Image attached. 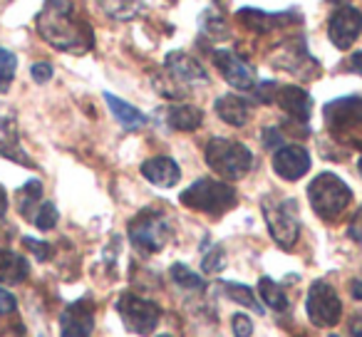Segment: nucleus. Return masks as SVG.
<instances>
[{"label": "nucleus", "instance_id": "nucleus-39", "mask_svg": "<svg viewBox=\"0 0 362 337\" xmlns=\"http://www.w3.org/2000/svg\"><path fill=\"white\" fill-rule=\"evenodd\" d=\"M350 233H352V236H355V238H362V208H360V213H357L355 223H352Z\"/></svg>", "mask_w": 362, "mask_h": 337}, {"label": "nucleus", "instance_id": "nucleus-20", "mask_svg": "<svg viewBox=\"0 0 362 337\" xmlns=\"http://www.w3.org/2000/svg\"><path fill=\"white\" fill-rule=\"evenodd\" d=\"M105 102L110 105L112 114H115V119L119 122L122 126H124L127 131H134V129H141V126L146 124V114H141L136 107L127 105L124 100H119V97L110 95V92H105Z\"/></svg>", "mask_w": 362, "mask_h": 337}, {"label": "nucleus", "instance_id": "nucleus-27", "mask_svg": "<svg viewBox=\"0 0 362 337\" xmlns=\"http://www.w3.org/2000/svg\"><path fill=\"white\" fill-rule=\"evenodd\" d=\"M171 280H174L176 285L187 288V290H202V288H204L202 276H197V273H194L192 268L181 266V263L171 266Z\"/></svg>", "mask_w": 362, "mask_h": 337}, {"label": "nucleus", "instance_id": "nucleus-22", "mask_svg": "<svg viewBox=\"0 0 362 337\" xmlns=\"http://www.w3.org/2000/svg\"><path fill=\"white\" fill-rule=\"evenodd\" d=\"M166 122H169V126H174L179 131H194L202 126L204 114L202 110H197L192 105H176L166 112Z\"/></svg>", "mask_w": 362, "mask_h": 337}, {"label": "nucleus", "instance_id": "nucleus-25", "mask_svg": "<svg viewBox=\"0 0 362 337\" xmlns=\"http://www.w3.org/2000/svg\"><path fill=\"white\" fill-rule=\"evenodd\" d=\"M102 8L117 20H129L141 11V0H102Z\"/></svg>", "mask_w": 362, "mask_h": 337}, {"label": "nucleus", "instance_id": "nucleus-24", "mask_svg": "<svg viewBox=\"0 0 362 337\" xmlns=\"http://www.w3.org/2000/svg\"><path fill=\"white\" fill-rule=\"evenodd\" d=\"M258 290H261V297L268 307H273V310H286L288 307V295L283 292V288L278 285L276 280H271V278H261Z\"/></svg>", "mask_w": 362, "mask_h": 337}, {"label": "nucleus", "instance_id": "nucleus-32", "mask_svg": "<svg viewBox=\"0 0 362 337\" xmlns=\"http://www.w3.org/2000/svg\"><path fill=\"white\" fill-rule=\"evenodd\" d=\"M231 327H233V335L236 337H251L253 335V322L248 320L246 315H233V320H231Z\"/></svg>", "mask_w": 362, "mask_h": 337}, {"label": "nucleus", "instance_id": "nucleus-29", "mask_svg": "<svg viewBox=\"0 0 362 337\" xmlns=\"http://www.w3.org/2000/svg\"><path fill=\"white\" fill-rule=\"evenodd\" d=\"M33 223H35L40 231H52L57 226V208L52 201H42L37 206L35 216H33Z\"/></svg>", "mask_w": 362, "mask_h": 337}, {"label": "nucleus", "instance_id": "nucleus-9", "mask_svg": "<svg viewBox=\"0 0 362 337\" xmlns=\"http://www.w3.org/2000/svg\"><path fill=\"white\" fill-rule=\"evenodd\" d=\"M305 310H308V317H310L313 325L332 327L340 322L342 302H340V297H337L335 288L327 285L325 280H317V283H313L310 290H308Z\"/></svg>", "mask_w": 362, "mask_h": 337}, {"label": "nucleus", "instance_id": "nucleus-16", "mask_svg": "<svg viewBox=\"0 0 362 337\" xmlns=\"http://www.w3.org/2000/svg\"><path fill=\"white\" fill-rule=\"evenodd\" d=\"M276 95H278V105L283 107V112L291 114L296 122H303V124H305L308 117H310V107H313L310 95H308L305 90H300V87H293V85L278 87Z\"/></svg>", "mask_w": 362, "mask_h": 337}, {"label": "nucleus", "instance_id": "nucleus-10", "mask_svg": "<svg viewBox=\"0 0 362 337\" xmlns=\"http://www.w3.org/2000/svg\"><path fill=\"white\" fill-rule=\"evenodd\" d=\"M95 330V302L90 297L70 302L60 315V337H90Z\"/></svg>", "mask_w": 362, "mask_h": 337}, {"label": "nucleus", "instance_id": "nucleus-33", "mask_svg": "<svg viewBox=\"0 0 362 337\" xmlns=\"http://www.w3.org/2000/svg\"><path fill=\"white\" fill-rule=\"evenodd\" d=\"M30 75L37 85H45V82H50V77H52V65L50 62H35V65L30 67Z\"/></svg>", "mask_w": 362, "mask_h": 337}, {"label": "nucleus", "instance_id": "nucleus-26", "mask_svg": "<svg viewBox=\"0 0 362 337\" xmlns=\"http://www.w3.org/2000/svg\"><path fill=\"white\" fill-rule=\"evenodd\" d=\"M18 70V57L8 47H0V95L11 90V82Z\"/></svg>", "mask_w": 362, "mask_h": 337}, {"label": "nucleus", "instance_id": "nucleus-8", "mask_svg": "<svg viewBox=\"0 0 362 337\" xmlns=\"http://www.w3.org/2000/svg\"><path fill=\"white\" fill-rule=\"evenodd\" d=\"M169 236H171L169 221L156 211H144L141 216H136L129 223L132 243L146 253H159L169 243Z\"/></svg>", "mask_w": 362, "mask_h": 337}, {"label": "nucleus", "instance_id": "nucleus-44", "mask_svg": "<svg viewBox=\"0 0 362 337\" xmlns=\"http://www.w3.org/2000/svg\"><path fill=\"white\" fill-rule=\"evenodd\" d=\"M330 337H337V335H330Z\"/></svg>", "mask_w": 362, "mask_h": 337}, {"label": "nucleus", "instance_id": "nucleus-37", "mask_svg": "<svg viewBox=\"0 0 362 337\" xmlns=\"http://www.w3.org/2000/svg\"><path fill=\"white\" fill-rule=\"evenodd\" d=\"M350 290H352V297H355V300H362V276L352 280Z\"/></svg>", "mask_w": 362, "mask_h": 337}, {"label": "nucleus", "instance_id": "nucleus-38", "mask_svg": "<svg viewBox=\"0 0 362 337\" xmlns=\"http://www.w3.org/2000/svg\"><path fill=\"white\" fill-rule=\"evenodd\" d=\"M350 70H355L357 75H362V52H355L350 57Z\"/></svg>", "mask_w": 362, "mask_h": 337}, {"label": "nucleus", "instance_id": "nucleus-23", "mask_svg": "<svg viewBox=\"0 0 362 337\" xmlns=\"http://www.w3.org/2000/svg\"><path fill=\"white\" fill-rule=\"evenodd\" d=\"M40 196H42V184L37 182V179H33V182H28L25 187L18 191V208H21V213L25 218H30L33 221V216H35V211H37V206H40Z\"/></svg>", "mask_w": 362, "mask_h": 337}, {"label": "nucleus", "instance_id": "nucleus-40", "mask_svg": "<svg viewBox=\"0 0 362 337\" xmlns=\"http://www.w3.org/2000/svg\"><path fill=\"white\" fill-rule=\"evenodd\" d=\"M8 211V191L3 189V184H0V218L6 216Z\"/></svg>", "mask_w": 362, "mask_h": 337}, {"label": "nucleus", "instance_id": "nucleus-15", "mask_svg": "<svg viewBox=\"0 0 362 337\" xmlns=\"http://www.w3.org/2000/svg\"><path fill=\"white\" fill-rule=\"evenodd\" d=\"M141 174H144L146 182H151L154 187H174L181 179L179 166H176L174 159L169 156H154V159H146L141 164Z\"/></svg>", "mask_w": 362, "mask_h": 337}, {"label": "nucleus", "instance_id": "nucleus-4", "mask_svg": "<svg viewBox=\"0 0 362 337\" xmlns=\"http://www.w3.org/2000/svg\"><path fill=\"white\" fill-rule=\"evenodd\" d=\"M206 164L223 179H243L253 166V154L231 139H211L206 144Z\"/></svg>", "mask_w": 362, "mask_h": 337}, {"label": "nucleus", "instance_id": "nucleus-14", "mask_svg": "<svg viewBox=\"0 0 362 337\" xmlns=\"http://www.w3.org/2000/svg\"><path fill=\"white\" fill-rule=\"evenodd\" d=\"M0 156L16 161L23 166H33L30 156L25 154V149L21 146V134H18L16 117L8 112H0Z\"/></svg>", "mask_w": 362, "mask_h": 337}, {"label": "nucleus", "instance_id": "nucleus-34", "mask_svg": "<svg viewBox=\"0 0 362 337\" xmlns=\"http://www.w3.org/2000/svg\"><path fill=\"white\" fill-rule=\"evenodd\" d=\"M18 310V300L13 292H8L6 288L0 285V315H11V312Z\"/></svg>", "mask_w": 362, "mask_h": 337}, {"label": "nucleus", "instance_id": "nucleus-30", "mask_svg": "<svg viewBox=\"0 0 362 337\" xmlns=\"http://www.w3.org/2000/svg\"><path fill=\"white\" fill-rule=\"evenodd\" d=\"M223 266H226V253H223L221 246H214L211 251L204 256V261H202L204 273H218Z\"/></svg>", "mask_w": 362, "mask_h": 337}, {"label": "nucleus", "instance_id": "nucleus-19", "mask_svg": "<svg viewBox=\"0 0 362 337\" xmlns=\"http://www.w3.org/2000/svg\"><path fill=\"white\" fill-rule=\"evenodd\" d=\"M216 114L221 117L226 124L243 126L248 119H251V105L236 95H226L216 102Z\"/></svg>", "mask_w": 362, "mask_h": 337}, {"label": "nucleus", "instance_id": "nucleus-2", "mask_svg": "<svg viewBox=\"0 0 362 337\" xmlns=\"http://www.w3.org/2000/svg\"><path fill=\"white\" fill-rule=\"evenodd\" d=\"M308 199H310L313 211L325 221H335L352 201V191L340 177L335 174H320L308 187Z\"/></svg>", "mask_w": 362, "mask_h": 337}, {"label": "nucleus", "instance_id": "nucleus-18", "mask_svg": "<svg viewBox=\"0 0 362 337\" xmlns=\"http://www.w3.org/2000/svg\"><path fill=\"white\" fill-rule=\"evenodd\" d=\"M164 65L181 82H209L206 70L194 57H189L187 52H169Z\"/></svg>", "mask_w": 362, "mask_h": 337}, {"label": "nucleus", "instance_id": "nucleus-42", "mask_svg": "<svg viewBox=\"0 0 362 337\" xmlns=\"http://www.w3.org/2000/svg\"><path fill=\"white\" fill-rule=\"evenodd\" d=\"M360 174H362V159H360Z\"/></svg>", "mask_w": 362, "mask_h": 337}, {"label": "nucleus", "instance_id": "nucleus-41", "mask_svg": "<svg viewBox=\"0 0 362 337\" xmlns=\"http://www.w3.org/2000/svg\"><path fill=\"white\" fill-rule=\"evenodd\" d=\"M330 3H347V0H330Z\"/></svg>", "mask_w": 362, "mask_h": 337}, {"label": "nucleus", "instance_id": "nucleus-1", "mask_svg": "<svg viewBox=\"0 0 362 337\" xmlns=\"http://www.w3.org/2000/svg\"><path fill=\"white\" fill-rule=\"evenodd\" d=\"M37 32L55 50L82 55L92 50V30L87 23L75 16L72 0H45L42 11L35 18Z\"/></svg>", "mask_w": 362, "mask_h": 337}, {"label": "nucleus", "instance_id": "nucleus-7", "mask_svg": "<svg viewBox=\"0 0 362 337\" xmlns=\"http://www.w3.org/2000/svg\"><path fill=\"white\" fill-rule=\"evenodd\" d=\"M117 312H119L127 330L134 332V335H149V332L156 330V325L161 320L159 305L134 295V292H124L117 300Z\"/></svg>", "mask_w": 362, "mask_h": 337}, {"label": "nucleus", "instance_id": "nucleus-11", "mask_svg": "<svg viewBox=\"0 0 362 337\" xmlns=\"http://www.w3.org/2000/svg\"><path fill=\"white\" fill-rule=\"evenodd\" d=\"M360 30H362V16L360 11H355L350 6L337 8L330 18V25H327V35H330L332 45L340 47V50L350 47L357 40Z\"/></svg>", "mask_w": 362, "mask_h": 337}, {"label": "nucleus", "instance_id": "nucleus-35", "mask_svg": "<svg viewBox=\"0 0 362 337\" xmlns=\"http://www.w3.org/2000/svg\"><path fill=\"white\" fill-rule=\"evenodd\" d=\"M350 332L352 337H362V310L350 317Z\"/></svg>", "mask_w": 362, "mask_h": 337}, {"label": "nucleus", "instance_id": "nucleus-13", "mask_svg": "<svg viewBox=\"0 0 362 337\" xmlns=\"http://www.w3.org/2000/svg\"><path fill=\"white\" fill-rule=\"evenodd\" d=\"M273 169L286 182H298L310 169V154L303 146H281L273 156Z\"/></svg>", "mask_w": 362, "mask_h": 337}, {"label": "nucleus", "instance_id": "nucleus-6", "mask_svg": "<svg viewBox=\"0 0 362 337\" xmlns=\"http://www.w3.org/2000/svg\"><path fill=\"white\" fill-rule=\"evenodd\" d=\"M263 216H266L271 236L278 246H296L298 233H300V221H298V206L293 199H286V201H263Z\"/></svg>", "mask_w": 362, "mask_h": 337}, {"label": "nucleus", "instance_id": "nucleus-5", "mask_svg": "<svg viewBox=\"0 0 362 337\" xmlns=\"http://www.w3.org/2000/svg\"><path fill=\"white\" fill-rule=\"evenodd\" d=\"M325 124L332 136L350 144L362 141V100L360 97H342L325 107Z\"/></svg>", "mask_w": 362, "mask_h": 337}, {"label": "nucleus", "instance_id": "nucleus-31", "mask_svg": "<svg viewBox=\"0 0 362 337\" xmlns=\"http://www.w3.org/2000/svg\"><path fill=\"white\" fill-rule=\"evenodd\" d=\"M23 243H25V248L37 258V261H47V258L52 256V246H50V243L37 241V238H30V236L23 238Z\"/></svg>", "mask_w": 362, "mask_h": 337}, {"label": "nucleus", "instance_id": "nucleus-3", "mask_svg": "<svg viewBox=\"0 0 362 337\" xmlns=\"http://www.w3.org/2000/svg\"><path fill=\"white\" fill-rule=\"evenodd\" d=\"M181 203L187 208L211 216H221L228 208L236 206V191L226 182H214V179H199L197 184L181 194Z\"/></svg>", "mask_w": 362, "mask_h": 337}, {"label": "nucleus", "instance_id": "nucleus-43", "mask_svg": "<svg viewBox=\"0 0 362 337\" xmlns=\"http://www.w3.org/2000/svg\"><path fill=\"white\" fill-rule=\"evenodd\" d=\"M159 337H171V335H159Z\"/></svg>", "mask_w": 362, "mask_h": 337}, {"label": "nucleus", "instance_id": "nucleus-12", "mask_svg": "<svg viewBox=\"0 0 362 337\" xmlns=\"http://www.w3.org/2000/svg\"><path fill=\"white\" fill-rule=\"evenodd\" d=\"M214 62H216L223 80L231 87H236V90H253V87H256V75H253V70L243 60H238L233 52H228V50L214 52Z\"/></svg>", "mask_w": 362, "mask_h": 337}, {"label": "nucleus", "instance_id": "nucleus-28", "mask_svg": "<svg viewBox=\"0 0 362 337\" xmlns=\"http://www.w3.org/2000/svg\"><path fill=\"white\" fill-rule=\"evenodd\" d=\"M223 290H226V295L231 297V300H236L238 305H246L256 312L261 310V305H258V300L253 297V290L248 285H241V283H223Z\"/></svg>", "mask_w": 362, "mask_h": 337}, {"label": "nucleus", "instance_id": "nucleus-36", "mask_svg": "<svg viewBox=\"0 0 362 337\" xmlns=\"http://www.w3.org/2000/svg\"><path fill=\"white\" fill-rule=\"evenodd\" d=\"M278 141H283V139H281V134H278L276 129H268V131H263V144H266V146H276Z\"/></svg>", "mask_w": 362, "mask_h": 337}, {"label": "nucleus", "instance_id": "nucleus-17", "mask_svg": "<svg viewBox=\"0 0 362 337\" xmlns=\"http://www.w3.org/2000/svg\"><path fill=\"white\" fill-rule=\"evenodd\" d=\"M30 276V263L25 256L11 251V248H0V283L6 285H21Z\"/></svg>", "mask_w": 362, "mask_h": 337}, {"label": "nucleus", "instance_id": "nucleus-21", "mask_svg": "<svg viewBox=\"0 0 362 337\" xmlns=\"http://www.w3.org/2000/svg\"><path fill=\"white\" fill-rule=\"evenodd\" d=\"M238 20L253 32H271L276 28H283L288 23L286 13H261V11H241L238 13Z\"/></svg>", "mask_w": 362, "mask_h": 337}]
</instances>
